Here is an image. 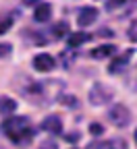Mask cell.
<instances>
[{"label": "cell", "instance_id": "cell-1", "mask_svg": "<svg viewBox=\"0 0 137 149\" xmlns=\"http://www.w3.org/2000/svg\"><path fill=\"white\" fill-rule=\"evenodd\" d=\"M2 133L13 143H29L31 139V124L27 116H11L2 122Z\"/></svg>", "mask_w": 137, "mask_h": 149}, {"label": "cell", "instance_id": "cell-5", "mask_svg": "<svg viewBox=\"0 0 137 149\" xmlns=\"http://www.w3.org/2000/svg\"><path fill=\"white\" fill-rule=\"evenodd\" d=\"M42 128L46 130V133H50V135H60L63 133V120H60V116H56V114L46 116L44 122H42Z\"/></svg>", "mask_w": 137, "mask_h": 149}, {"label": "cell", "instance_id": "cell-17", "mask_svg": "<svg viewBox=\"0 0 137 149\" xmlns=\"http://www.w3.org/2000/svg\"><path fill=\"white\" fill-rule=\"evenodd\" d=\"M11 46L8 44H0V56H6V54H11Z\"/></svg>", "mask_w": 137, "mask_h": 149}, {"label": "cell", "instance_id": "cell-14", "mask_svg": "<svg viewBox=\"0 0 137 149\" xmlns=\"http://www.w3.org/2000/svg\"><path fill=\"white\" fill-rule=\"evenodd\" d=\"M11 25H13V21H11L8 17H0V35L6 33V31L11 29Z\"/></svg>", "mask_w": 137, "mask_h": 149}, {"label": "cell", "instance_id": "cell-2", "mask_svg": "<svg viewBox=\"0 0 137 149\" xmlns=\"http://www.w3.org/2000/svg\"><path fill=\"white\" fill-rule=\"evenodd\" d=\"M108 120H110L114 126H127V124L131 122V112H129L127 106L116 104V106H112V108L108 110Z\"/></svg>", "mask_w": 137, "mask_h": 149}, {"label": "cell", "instance_id": "cell-11", "mask_svg": "<svg viewBox=\"0 0 137 149\" xmlns=\"http://www.w3.org/2000/svg\"><path fill=\"white\" fill-rule=\"evenodd\" d=\"M85 42H91V35L87 31H77V33H71L69 35V46L75 48V46H81Z\"/></svg>", "mask_w": 137, "mask_h": 149}, {"label": "cell", "instance_id": "cell-3", "mask_svg": "<svg viewBox=\"0 0 137 149\" xmlns=\"http://www.w3.org/2000/svg\"><path fill=\"white\" fill-rule=\"evenodd\" d=\"M112 100V89L110 87H106V85H102V83H96L93 87H91V91H89V102L93 104V106H104V104H108Z\"/></svg>", "mask_w": 137, "mask_h": 149}, {"label": "cell", "instance_id": "cell-7", "mask_svg": "<svg viewBox=\"0 0 137 149\" xmlns=\"http://www.w3.org/2000/svg\"><path fill=\"white\" fill-rule=\"evenodd\" d=\"M131 56H133V50H127L123 56H119V58H112V62H110L108 70H110L112 74H119V72H121V70H125V66L129 64Z\"/></svg>", "mask_w": 137, "mask_h": 149}, {"label": "cell", "instance_id": "cell-16", "mask_svg": "<svg viewBox=\"0 0 137 149\" xmlns=\"http://www.w3.org/2000/svg\"><path fill=\"white\" fill-rule=\"evenodd\" d=\"M129 40L131 42H137V21L129 27Z\"/></svg>", "mask_w": 137, "mask_h": 149}, {"label": "cell", "instance_id": "cell-9", "mask_svg": "<svg viewBox=\"0 0 137 149\" xmlns=\"http://www.w3.org/2000/svg\"><path fill=\"white\" fill-rule=\"evenodd\" d=\"M50 17H52V6H50V4H37V6H35L33 19H35L37 23H46V21H50Z\"/></svg>", "mask_w": 137, "mask_h": 149}, {"label": "cell", "instance_id": "cell-4", "mask_svg": "<svg viewBox=\"0 0 137 149\" xmlns=\"http://www.w3.org/2000/svg\"><path fill=\"white\" fill-rule=\"evenodd\" d=\"M56 66V60L52 58L50 54H37L33 56V68L40 70V72H50Z\"/></svg>", "mask_w": 137, "mask_h": 149}, {"label": "cell", "instance_id": "cell-19", "mask_svg": "<svg viewBox=\"0 0 137 149\" xmlns=\"http://www.w3.org/2000/svg\"><path fill=\"white\" fill-rule=\"evenodd\" d=\"M108 2L112 4V6H121V4H125L127 0H108Z\"/></svg>", "mask_w": 137, "mask_h": 149}, {"label": "cell", "instance_id": "cell-8", "mask_svg": "<svg viewBox=\"0 0 137 149\" xmlns=\"http://www.w3.org/2000/svg\"><path fill=\"white\" fill-rule=\"evenodd\" d=\"M114 52H116V46H114V44H102V46H98V48L91 50V58H96V60L110 58Z\"/></svg>", "mask_w": 137, "mask_h": 149}, {"label": "cell", "instance_id": "cell-20", "mask_svg": "<svg viewBox=\"0 0 137 149\" xmlns=\"http://www.w3.org/2000/svg\"><path fill=\"white\" fill-rule=\"evenodd\" d=\"M135 141H137V130H135Z\"/></svg>", "mask_w": 137, "mask_h": 149}, {"label": "cell", "instance_id": "cell-6", "mask_svg": "<svg viewBox=\"0 0 137 149\" xmlns=\"http://www.w3.org/2000/svg\"><path fill=\"white\" fill-rule=\"evenodd\" d=\"M96 19H98V8L93 6H83L79 10V15H77V23H79L81 27H87L91 23H96Z\"/></svg>", "mask_w": 137, "mask_h": 149}, {"label": "cell", "instance_id": "cell-18", "mask_svg": "<svg viewBox=\"0 0 137 149\" xmlns=\"http://www.w3.org/2000/svg\"><path fill=\"white\" fill-rule=\"evenodd\" d=\"M79 137H81V135H79V133H77V130H75V133H69V135H67V141H71V143H75V141H77V139H79Z\"/></svg>", "mask_w": 137, "mask_h": 149}, {"label": "cell", "instance_id": "cell-15", "mask_svg": "<svg viewBox=\"0 0 137 149\" xmlns=\"http://www.w3.org/2000/svg\"><path fill=\"white\" fill-rule=\"evenodd\" d=\"M89 133H91V135H102V133H104V126L98 124V122H93V124H89Z\"/></svg>", "mask_w": 137, "mask_h": 149}, {"label": "cell", "instance_id": "cell-13", "mask_svg": "<svg viewBox=\"0 0 137 149\" xmlns=\"http://www.w3.org/2000/svg\"><path fill=\"white\" fill-rule=\"evenodd\" d=\"M52 33H54L56 37H63V35H67V33H69V25H67L65 21H60V23H56V25L52 27Z\"/></svg>", "mask_w": 137, "mask_h": 149}, {"label": "cell", "instance_id": "cell-10", "mask_svg": "<svg viewBox=\"0 0 137 149\" xmlns=\"http://www.w3.org/2000/svg\"><path fill=\"white\" fill-rule=\"evenodd\" d=\"M15 110H17V102H15L13 97H8V95H2V97H0V114H2V116L13 114Z\"/></svg>", "mask_w": 137, "mask_h": 149}, {"label": "cell", "instance_id": "cell-12", "mask_svg": "<svg viewBox=\"0 0 137 149\" xmlns=\"http://www.w3.org/2000/svg\"><path fill=\"white\" fill-rule=\"evenodd\" d=\"M91 149H127V141H123V139H110V141L93 145Z\"/></svg>", "mask_w": 137, "mask_h": 149}]
</instances>
